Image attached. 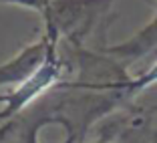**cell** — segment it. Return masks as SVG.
Here are the masks:
<instances>
[{
	"label": "cell",
	"mask_w": 157,
	"mask_h": 143,
	"mask_svg": "<svg viewBox=\"0 0 157 143\" xmlns=\"http://www.w3.org/2000/svg\"><path fill=\"white\" fill-rule=\"evenodd\" d=\"M111 0H51L42 10L46 18V33L59 38L63 33L81 34L78 28H87L95 14Z\"/></svg>",
	"instance_id": "6da1fadb"
},
{
	"label": "cell",
	"mask_w": 157,
	"mask_h": 143,
	"mask_svg": "<svg viewBox=\"0 0 157 143\" xmlns=\"http://www.w3.org/2000/svg\"><path fill=\"white\" fill-rule=\"evenodd\" d=\"M60 71H63V60L56 55V46H52L48 59L44 60V65H42L33 77L28 79V81H24L22 85H18L14 91H10L8 95L0 97V103L6 105L4 109L0 111V121L10 119V117L16 115L18 111H22L28 103H33L38 95H42L46 89H51L52 85L59 81Z\"/></svg>",
	"instance_id": "7a4b0ae2"
},
{
	"label": "cell",
	"mask_w": 157,
	"mask_h": 143,
	"mask_svg": "<svg viewBox=\"0 0 157 143\" xmlns=\"http://www.w3.org/2000/svg\"><path fill=\"white\" fill-rule=\"evenodd\" d=\"M59 38L46 33L34 44H28L18 56L0 65V85H22L33 77L48 59L52 46H56Z\"/></svg>",
	"instance_id": "3957f363"
},
{
	"label": "cell",
	"mask_w": 157,
	"mask_h": 143,
	"mask_svg": "<svg viewBox=\"0 0 157 143\" xmlns=\"http://www.w3.org/2000/svg\"><path fill=\"white\" fill-rule=\"evenodd\" d=\"M155 46H157V14H155V18L151 20V24H147L131 41L123 42V44H117L115 48H107V51L117 56H123V59H139L145 52L153 51Z\"/></svg>",
	"instance_id": "277c9868"
}]
</instances>
